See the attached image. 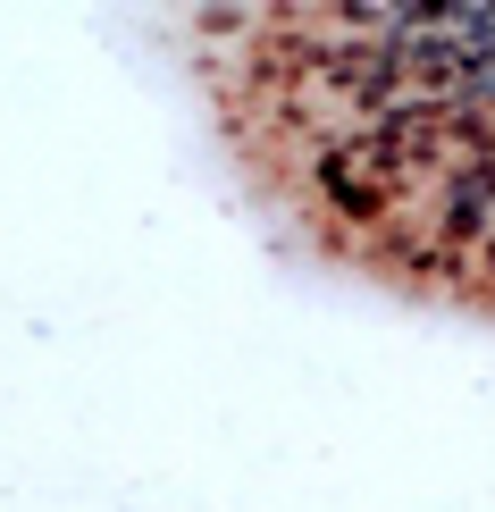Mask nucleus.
Segmentation results:
<instances>
[{
    "label": "nucleus",
    "mask_w": 495,
    "mask_h": 512,
    "mask_svg": "<svg viewBox=\"0 0 495 512\" xmlns=\"http://www.w3.org/2000/svg\"><path fill=\"white\" fill-rule=\"evenodd\" d=\"M437 227L445 236H495V152L445 168V202H437Z\"/></svg>",
    "instance_id": "f257e3e1"
}]
</instances>
